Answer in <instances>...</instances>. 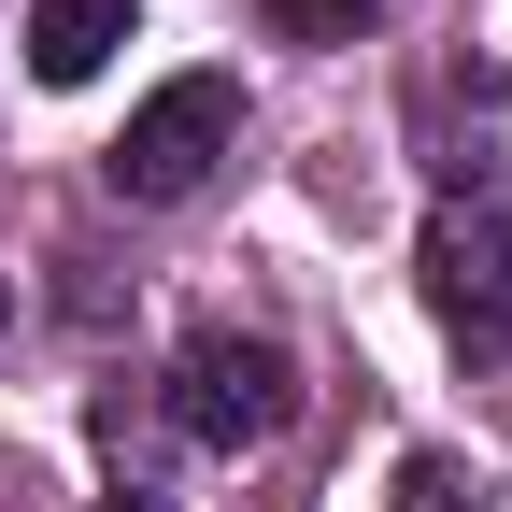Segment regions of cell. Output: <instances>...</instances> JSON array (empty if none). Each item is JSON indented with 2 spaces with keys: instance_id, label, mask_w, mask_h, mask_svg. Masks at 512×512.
Returning a JSON list of instances; mask_svg holds the SVG:
<instances>
[{
  "instance_id": "6da1fadb",
  "label": "cell",
  "mask_w": 512,
  "mask_h": 512,
  "mask_svg": "<svg viewBox=\"0 0 512 512\" xmlns=\"http://www.w3.org/2000/svg\"><path fill=\"white\" fill-rule=\"evenodd\" d=\"M413 285H427V313L470 356H512V200H498V185H441V200H427Z\"/></svg>"
},
{
  "instance_id": "7a4b0ae2",
  "label": "cell",
  "mask_w": 512,
  "mask_h": 512,
  "mask_svg": "<svg viewBox=\"0 0 512 512\" xmlns=\"http://www.w3.org/2000/svg\"><path fill=\"white\" fill-rule=\"evenodd\" d=\"M228 143H242V86H228V72H171L143 114L114 128L100 171H114V200H200Z\"/></svg>"
},
{
  "instance_id": "3957f363",
  "label": "cell",
  "mask_w": 512,
  "mask_h": 512,
  "mask_svg": "<svg viewBox=\"0 0 512 512\" xmlns=\"http://www.w3.org/2000/svg\"><path fill=\"white\" fill-rule=\"evenodd\" d=\"M299 413V356L285 342H256V328H200L171 370V427L185 441H214V456H242V441H271Z\"/></svg>"
},
{
  "instance_id": "277c9868",
  "label": "cell",
  "mask_w": 512,
  "mask_h": 512,
  "mask_svg": "<svg viewBox=\"0 0 512 512\" xmlns=\"http://www.w3.org/2000/svg\"><path fill=\"white\" fill-rule=\"evenodd\" d=\"M114 43H128V0H29V72L43 86H86Z\"/></svg>"
},
{
  "instance_id": "5b68a950",
  "label": "cell",
  "mask_w": 512,
  "mask_h": 512,
  "mask_svg": "<svg viewBox=\"0 0 512 512\" xmlns=\"http://www.w3.org/2000/svg\"><path fill=\"white\" fill-rule=\"evenodd\" d=\"M384 512H484V484L456 456H399V484H384Z\"/></svg>"
},
{
  "instance_id": "8992f818",
  "label": "cell",
  "mask_w": 512,
  "mask_h": 512,
  "mask_svg": "<svg viewBox=\"0 0 512 512\" xmlns=\"http://www.w3.org/2000/svg\"><path fill=\"white\" fill-rule=\"evenodd\" d=\"M271 29H285V43H356L370 0H271Z\"/></svg>"
},
{
  "instance_id": "52a82bcc",
  "label": "cell",
  "mask_w": 512,
  "mask_h": 512,
  "mask_svg": "<svg viewBox=\"0 0 512 512\" xmlns=\"http://www.w3.org/2000/svg\"><path fill=\"white\" fill-rule=\"evenodd\" d=\"M114 512H157V498H114Z\"/></svg>"
}]
</instances>
